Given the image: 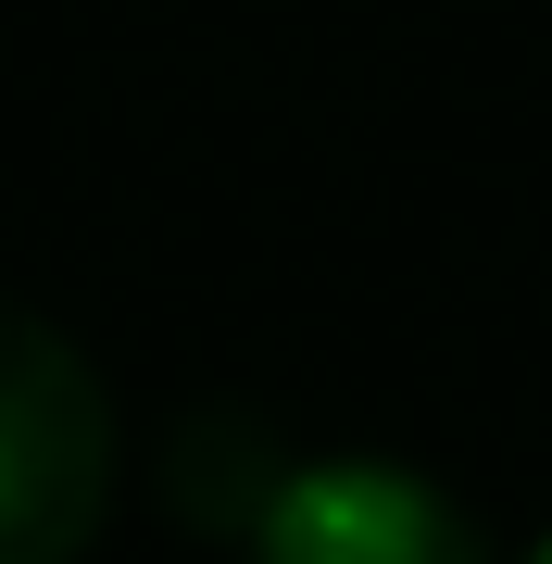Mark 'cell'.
I'll use <instances>...</instances> for the list:
<instances>
[{"mask_svg": "<svg viewBox=\"0 0 552 564\" xmlns=\"http://www.w3.org/2000/svg\"><path fill=\"white\" fill-rule=\"evenodd\" d=\"M113 514V389L51 314L0 302V564H76Z\"/></svg>", "mask_w": 552, "mask_h": 564, "instance_id": "obj_1", "label": "cell"}, {"mask_svg": "<svg viewBox=\"0 0 552 564\" xmlns=\"http://www.w3.org/2000/svg\"><path fill=\"white\" fill-rule=\"evenodd\" d=\"M251 564H502L440 477L389 452H289L239 527Z\"/></svg>", "mask_w": 552, "mask_h": 564, "instance_id": "obj_2", "label": "cell"}, {"mask_svg": "<svg viewBox=\"0 0 552 564\" xmlns=\"http://www.w3.org/2000/svg\"><path fill=\"white\" fill-rule=\"evenodd\" d=\"M528 564H552V527H540V552H528Z\"/></svg>", "mask_w": 552, "mask_h": 564, "instance_id": "obj_3", "label": "cell"}]
</instances>
